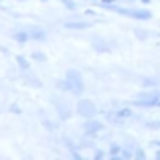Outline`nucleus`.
Instances as JSON below:
<instances>
[]
</instances>
